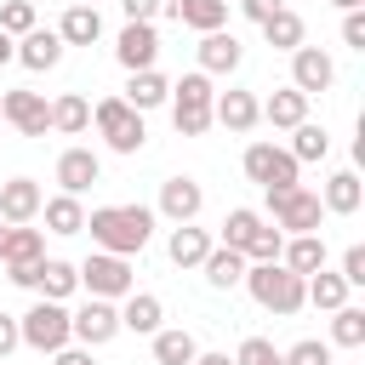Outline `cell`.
<instances>
[{"instance_id":"cell-27","label":"cell","mask_w":365,"mask_h":365,"mask_svg":"<svg viewBox=\"0 0 365 365\" xmlns=\"http://www.w3.org/2000/svg\"><path fill=\"white\" fill-rule=\"evenodd\" d=\"M200 268H205V279H211L217 291H234V285L245 279V251H234V245H211Z\"/></svg>"},{"instance_id":"cell-47","label":"cell","mask_w":365,"mask_h":365,"mask_svg":"<svg viewBox=\"0 0 365 365\" xmlns=\"http://www.w3.org/2000/svg\"><path fill=\"white\" fill-rule=\"evenodd\" d=\"M51 365H97V359H91V348H57Z\"/></svg>"},{"instance_id":"cell-33","label":"cell","mask_w":365,"mask_h":365,"mask_svg":"<svg viewBox=\"0 0 365 365\" xmlns=\"http://www.w3.org/2000/svg\"><path fill=\"white\" fill-rule=\"evenodd\" d=\"M57 34H63V46H91V40L103 34L97 6H68V11H63V23H57Z\"/></svg>"},{"instance_id":"cell-15","label":"cell","mask_w":365,"mask_h":365,"mask_svg":"<svg viewBox=\"0 0 365 365\" xmlns=\"http://www.w3.org/2000/svg\"><path fill=\"white\" fill-rule=\"evenodd\" d=\"M114 57H120V68H154V57H160V34H154V23H125L120 29V40H114Z\"/></svg>"},{"instance_id":"cell-26","label":"cell","mask_w":365,"mask_h":365,"mask_svg":"<svg viewBox=\"0 0 365 365\" xmlns=\"http://www.w3.org/2000/svg\"><path fill=\"white\" fill-rule=\"evenodd\" d=\"M46 257V234L29 228V222H6V245H0V262H40Z\"/></svg>"},{"instance_id":"cell-50","label":"cell","mask_w":365,"mask_h":365,"mask_svg":"<svg viewBox=\"0 0 365 365\" xmlns=\"http://www.w3.org/2000/svg\"><path fill=\"white\" fill-rule=\"evenodd\" d=\"M331 6H342V11H354V6H365V0H331Z\"/></svg>"},{"instance_id":"cell-2","label":"cell","mask_w":365,"mask_h":365,"mask_svg":"<svg viewBox=\"0 0 365 365\" xmlns=\"http://www.w3.org/2000/svg\"><path fill=\"white\" fill-rule=\"evenodd\" d=\"M251 297H257V308H268V314H297L302 308V274H291L285 262H245V279H240Z\"/></svg>"},{"instance_id":"cell-4","label":"cell","mask_w":365,"mask_h":365,"mask_svg":"<svg viewBox=\"0 0 365 365\" xmlns=\"http://www.w3.org/2000/svg\"><path fill=\"white\" fill-rule=\"evenodd\" d=\"M268 217H274V228H279V234H319L325 205H319V194H314V188L291 182V188H268Z\"/></svg>"},{"instance_id":"cell-1","label":"cell","mask_w":365,"mask_h":365,"mask_svg":"<svg viewBox=\"0 0 365 365\" xmlns=\"http://www.w3.org/2000/svg\"><path fill=\"white\" fill-rule=\"evenodd\" d=\"M97 251H114V257H137L148 240H154V211L148 205H97L86 217Z\"/></svg>"},{"instance_id":"cell-11","label":"cell","mask_w":365,"mask_h":365,"mask_svg":"<svg viewBox=\"0 0 365 365\" xmlns=\"http://www.w3.org/2000/svg\"><path fill=\"white\" fill-rule=\"evenodd\" d=\"M257 120H262V103H257V91H245V86H228V91H217V97H211V125H222V131L245 137Z\"/></svg>"},{"instance_id":"cell-25","label":"cell","mask_w":365,"mask_h":365,"mask_svg":"<svg viewBox=\"0 0 365 365\" xmlns=\"http://www.w3.org/2000/svg\"><path fill=\"white\" fill-rule=\"evenodd\" d=\"M359 200H365V182H359V171H336V177H325V194H319V205H325V211H336V217H354V211H359Z\"/></svg>"},{"instance_id":"cell-42","label":"cell","mask_w":365,"mask_h":365,"mask_svg":"<svg viewBox=\"0 0 365 365\" xmlns=\"http://www.w3.org/2000/svg\"><path fill=\"white\" fill-rule=\"evenodd\" d=\"M342 46H348V51H365V11H359V6L342 17Z\"/></svg>"},{"instance_id":"cell-45","label":"cell","mask_w":365,"mask_h":365,"mask_svg":"<svg viewBox=\"0 0 365 365\" xmlns=\"http://www.w3.org/2000/svg\"><path fill=\"white\" fill-rule=\"evenodd\" d=\"M11 348H23V331H17V319H11V314H0V359H6Z\"/></svg>"},{"instance_id":"cell-13","label":"cell","mask_w":365,"mask_h":365,"mask_svg":"<svg viewBox=\"0 0 365 365\" xmlns=\"http://www.w3.org/2000/svg\"><path fill=\"white\" fill-rule=\"evenodd\" d=\"M331 80H336V63H331V51H319V46H297L291 51V86L302 91V97H314V91H331Z\"/></svg>"},{"instance_id":"cell-20","label":"cell","mask_w":365,"mask_h":365,"mask_svg":"<svg viewBox=\"0 0 365 365\" xmlns=\"http://www.w3.org/2000/svg\"><path fill=\"white\" fill-rule=\"evenodd\" d=\"M160 319H165V308H160V297H154V291H125V297H120V331L154 336V331H160Z\"/></svg>"},{"instance_id":"cell-8","label":"cell","mask_w":365,"mask_h":365,"mask_svg":"<svg viewBox=\"0 0 365 365\" xmlns=\"http://www.w3.org/2000/svg\"><path fill=\"white\" fill-rule=\"evenodd\" d=\"M80 285H86L91 297H108V302H120L125 291H137L131 257H114V251H91V257L80 262Z\"/></svg>"},{"instance_id":"cell-6","label":"cell","mask_w":365,"mask_h":365,"mask_svg":"<svg viewBox=\"0 0 365 365\" xmlns=\"http://www.w3.org/2000/svg\"><path fill=\"white\" fill-rule=\"evenodd\" d=\"M17 331H23V348H34V354H57V348L74 342L68 336V308L51 302V297H40L29 314H17Z\"/></svg>"},{"instance_id":"cell-36","label":"cell","mask_w":365,"mask_h":365,"mask_svg":"<svg viewBox=\"0 0 365 365\" xmlns=\"http://www.w3.org/2000/svg\"><path fill=\"white\" fill-rule=\"evenodd\" d=\"M331 342L336 348H365V308H354V302L331 308Z\"/></svg>"},{"instance_id":"cell-29","label":"cell","mask_w":365,"mask_h":365,"mask_svg":"<svg viewBox=\"0 0 365 365\" xmlns=\"http://www.w3.org/2000/svg\"><path fill=\"white\" fill-rule=\"evenodd\" d=\"M171 97V80L160 74V68H137L131 74V86H125V103L137 108V114H148V108H160Z\"/></svg>"},{"instance_id":"cell-40","label":"cell","mask_w":365,"mask_h":365,"mask_svg":"<svg viewBox=\"0 0 365 365\" xmlns=\"http://www.w3.org/2000/svg\"><path fill=\"white\" fill-rule=\"evenodd\" d=\"M29 29H34V6H29V0H6V6H0V34L17 40V34H29Z\"/></svg>"},{"instance_id":"cell-35","label":"cell","mask_w":365,"mask_h":365,"mask_svg":"<svg viewBox=\"0 0 365 365\" xmlns=\"http://www.w3.org/2000/svg\"><path fill=\"white\" fill-rule=\"evenodd\" d=\"M331 154V131L325 125H314V120H302V125H291V160L302 165V160H325Z\"/></svg>"},{"instance_id":"cell-30","label":"cell","mask_w":365,"mask_h":365,"mask_svg":"<svg viewBox=\"0 0 365 365\" xmlns=\"http://www.w3.org/2000/svg\"><path fill=\"white\" fill-rule=\"evenodd\" d=\"M40 217H46V234H80V228H86L80 194H51V200L40 205Z\"/></svg>"},{"instance_id":"cell-46","label":"cell","mask_w":365,"mask_h":365,"mask_svg":"<svg viewBox=\"0 0 365 365\" xmlns=\"http://www.w3.org/2000/svg\"><path fill=\"white\" fill-rule=\"evenodd\" d=\"M279 6H285V0H240V11H245L251 23H262V17H268V11H279Z\"/></svg>"},{"instance_id":"cell-24","label":"cell","mask_w":365,"mask_h":365,"mask_svg":"<svg viewBox=\"0 0 365 365\" xmlns=\"http://www.w3.org/2000/svg\"><path fill=\"white\" fill-rule=\"evenodd\" d=\"M262 120H268L274 131H291V125H302V120H308V97H302L297 86H279V91L262 103Z\"/></svg>"},{"instance_id":"cell-41","label":"cell","mask_w":365,"mask_h":365,"mask_svg":"<svg viewBox=\"0 0 365 365\" xmlns=\"http://www.w3.org/2000/svg\"><path fill=\"white\" fill-rule=\"evenodd\" d=\"M234 365H285V359H279V348L268 336H245L240 354H234Z\"/></svg>"},{"instance_id":"cell-48","label":"cell","mask_w":365,"mask_h":365,"mask_svg":"<svg viewBox=\"0 0 365 365\" xmlns=\"http://www.w3.org/2000/svg\"><path fill=\"white\" fill-rule=\"evenodd\" d=\"M11 57H17V40H11V34H0V63H11Z\"/></svg>"},{"instance_id":"cell-3","label":"cell","mask_w":365,"mask_h":365,"mask_svg":"<svg viewBox=\"0 0 365 365\" xmlns=\"http://www.w3.org/2000/svg\"><path fill=\"white\" fill-rule=\"evenodd\" d=\"M211 97H217V91H211V74H200V68L182 74V80L171 86L165 103H171V125H177V137H205V131H211Z\"/></svg>"},{"instance_id":"cell-31","label":"cell","mask_w":365,"mask_h":365,"mask_svg":"<svg viewBox=\"0 0 365 365\" xmlns=\"http://www.w3.org/2000/svg\"><path fill=\"white\" fill-rule=\"evenodd\" d=\"M279 262H285L291 274H302V279H308L314 268H325V240H319V234H291V240H285V251H279Z\"/></svg>"},{"instance_id":"cell-18","label":"cell","mask_w":365,"mask_h":365,"mask_svg":"<svg viewBox=\"0 0 365 365\" xmlns=\"http://www.w3.org/2000/svg\"><path fill=\"white\" fill-rule=\"evenodd\" d=\"M240 57H245V46H240L228 29L200 34V74H234V68H240Z\"/></svg>"},{"instance_id":"cell-28","label":"cell","mask_w":365,"mask_h":365,"mask_svg":"<svg viewBox=\"0 0 365 365\" xmlns=\"http://www.w3.org/2000/svg\"><path fill=\"white\" fill-rule=\"evenodd\" d=\"M348 291H354V285H348L342 274H331V268H314V274L302 279V302H314V308H325V314H331V308H342V302H348Z\"/></svg>"},{"instance_id":"cell-37","label":"cell","mask_w":365,"mask_h":365,"mask_svg":"<svg viewBox=\"0 0 365 365\" xmlns=\"http://www.w3.org/2000/svg\"><path fill=\"white\" fill-rule=\"evenodd\" d=\"M262 228V217L251 211V205H234L228 217H222V245H234V251H245V240Z\"/></svg>"},{"instance_id":"cell-21","label":"cell","mask_w":365,"mask_h":365,"mask_svg":"<svg viewBox=\"0 0 365 365\" xmlns=\"http://www.w3.org/2000/svg\"><path fill=\"white\" fill-rule=\"evenodd\" d=\"M182 29H194V34H211V29H222L228 23V0H160Z\"/></svg>"},{"instance_id":"cell-5","label":"cell","mask_w":365,"mask_h":365,"mask_svg":"<svg viewBox=\"0 0 365 365\" xmlns=\"http://www.w3.org/2000/svg\"><path fill=\"white\" fill-rule=\"evenodd\" d=\"M6 279L23 285V291H40V297H51V302H68L74 285H80V268L63 262V257H40V262H11Z\"/></svg>"},{"instance_id":"cell-39","label":"cell","mask_w":365,"mask_h":365,"mask_svg":"<svg viewBox=\"0 0 365 365\" xmlns=\"http://www.w3.org/2000/svg\"><path fill=\"white\" fill-rule=\"evenodd\" d=\"M279 359H285V365H331V342H319V336H302V342L279 348Z\"/></svg>"},{"instance_id":"cell-51","label":"cell","mask_w":365,"mask_h":365,"mask_svg":"<svg viewBox=\"0 0 365 365\" xmlns=\"http://www.w3.org/2000/svg\"><path fill=\"white\" fill-rule=\"evenodd\" d=\"M74 6H97V0H74Z\"/></svg>"},{"instance_id":"cell-10","label":"cell","mask_w":365,"mask_h":365,"mask_svg":"<svg viewBox=\"0 0 365 365\" xmlns=\"http://www.w3.org/2000/svg\"><path fill=\"white\" fill-rule=\"evenodd\" d=\"M0 120L17 131V137H46L51 131V103L40 91H6L0 97Z\"/></svg>"},{"instance_id":"cell-32","label":"cell","mask_w":365,"mask_h":365,"mask_svg":"<svg viewBox=\"0 0 365 365\" xmlns=\"http://www.w3.org/2000/svg\"><path fill=\"white\" fill-rule=\"evenodd\" d=\"M91 125V103L80 97V91H63V97H51V131H63V137H80Z\"/></svg>"},{"instance_id":"cell-9","label":"cell","mask_w":365,"mask_h":365,"mask_svg":"<svg viewBox=\"0 0 365 365\" xmlns=\"http://www.w3.org/2000/svg\"><path fill=\"white\" fill-rule=\"evenodd\" d=\"M68 336H74L80 348H103V342H114V336H120V308H114L108 297H86V302L68 314Z\"/></svg>"},{"instance_id":"cell-22","label":"cell","mask_w":365,"mask_h":365,"mask_svg":"<svg viewBox=\"0 0 365 365\" xmlns=\"http://www.w3.org/2000/svg\"><path fill=\"white\" fill-rule=\"evenodd\" d=\"M205 251H211V234H205V228H194V222H171L165 257H171L177 268H200V262H205Z\"/></svg>"},{"instance_id":"cell-38","label":"cell","mask_w":365,"mask_h":365,"mask_svg":"<svg viewBox=\"0 0 365 365\" xmlns=\"http://www.w3.org/2000/svg\"><path fill=\"white\" fill-rule=\"evenodd\" d=\"M279 251H285V234H279V228H268V222L245 240V262H279Z\"/></svg>"},{"instance_id":"cell-23","label":"cell","mask_w":365,"mask_h":365,"mask_svg":"<svg viewBox=\"0 0 365 365\" xmlns=\"http://www.w3.org/2000/svg\"><path fill=\"white\" fill-rule=\"evenodd\" d=\"M257 29H262V40H268L274 51H297V46L308 40V29H302V17H297L291 6H279V11H268V17L257 23Z\"/></svg>"},{"instance_id":"cell-49","label":"cell","mask_w":365,"mask_h":365,"mask_svg":"<svg viewBox=\"0 0 365 365\" xmlns=\"http://www.w3.org/2000/svg\"><path fill=\"white\" fill-rule=\"evenodd\" d=\"M194 365H234L228 354H194Z\"/></svg>"},{"instance_id":"cell-19","label":"cell","mask_w":365,"mask_h":365,"mask_svg":"<svg viewBox=\"0 0 365 365\" xmlns=\"http://www.w3.org/2000/svg\"><path fill=\"white\" fill-rule=\"evenodd\" d=\"M97 177H103V160H97L91 148H63V154H57V182H63V194H86Z\"/></svg>"},{"instance_id":"cell-17","label":"cell","mask_w":365,"mask_h":365,"mask_svg":"<svg viewBox=\"0 0 365 365\" xmlns=\"http://www.w3.org/2000/svg\"><path fill=\"white\" fill-rule=\"evenodd\" d=\"M17 63L23 68H34V74H46V68H57L63 63V34L57 29H29V34H17Z\"/></svg>"},{"instance_id":"cell-34","label":"cell","mask_w":365,"mask_h":365,"mask_svg":"<svg viewBox=\"0 0 365 365\" xmlns=\"http://www.w3.org/2000/svg\"><path fill=\"white\" fill-rule=\"evenodd\" d=\"M194 354H200V342H194L182 325H171V331L160 325V331H154V359H160V365H194Z\"/></svg>"},{"instance_id":"cell-14","label":"cell","mask_w":365,"mask_h":365,"mask_svg":"<svg viewBox=\"0 0 365 365\" xmlns=\"http://www.w3.org/2000/svg\"><path fill=\"white\" fill-rule=\"evenodd\" d=\"M205 211V188L194 177H165L160 182V217L165 222H194Z\"/></svg>"},{"instance_id":"cell-44","label":"cell","mask_w":365,"mask_h":365,"mask_svg":"<svg viewBox=\"0 0 365 365\" xmlns=\"http://www.w3.org/2000/svg\"><path fill=\"white\" fill-rule=\"evenodd\" d=\"M125 6V23H154V11H160V0H120Z\"/></svg>"},{"instance_id":"cell-7","label":"cell","mask_w":365,"mask_h":365,"mask_svg":"<svg viewBox=\"0 0 365 365\" xmlns=\"http://www.w3.org/2000/svg\"><path fill=\"white\" fill-rule=\"evenodd\" d=\"M91 120H97V131H103V143H108L114 154H137V148L148 143V131H143V114H137L125 97H103V103L91 108Z\"/></svg>"},{"instance_id":"cell-12","label":"cell","mask_w":365,"mask_h":365,"mask_svg":"<svg viewBox=\"0 0 365 365\" xmlns=\"http://www.w3.org/2000/svg\"><path fill=\"white\" fill-rule=\"evenodd\" d=\"M245 177L262 182V188H291V182H297V160H291V148L251 143V148H245Z\"/></svg>"},{"instance_id":"cell-16","label":"cell","mask_w":365,"mask_h":365,"mask_svg":"<svg viewBox=\"0 0 365 365\" xmlns=\"http://www.w3.org/2000/svg\"><path fill=\"white\" fill-rule=\"evenodd\" d=\"M40 205H46V188H40L34 177H11V182H0V222H34Z\"/></svg>"},{"instance_id":"cell-43","label":"cell","mask_w":365,"mask_h":365,"mask_svg":"<svg viewBox=\"0 0 365 365\" xmlns=\"http://www.w3.org/2000/svg\"><path fill=\"white\" fill-rule=\"evenodd\" d=\"M342 279L348 285H365V245H348L342 251Z\"/></svg>"}]
</instances>
